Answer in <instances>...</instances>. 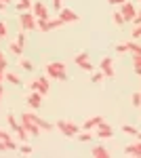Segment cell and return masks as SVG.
Segmentation results:
<instances>
[{
	"mask_svg": "<svg viewBox=\"0 0 141 158\" xmlns=\"http://www.w3.org/2000/svg\"><path fill=\"white\" fill-rule=\"evenodd\" d=\"M19 152H21V154H32V148L23 143V146H19Z\"/></svg>",
	"mask_w": 141,
	"mask_h": 158,
	"instance_id": "obj_37",
	"label": "cell"
},
{
	"mask_svg": "<svg viewBox=\"0 0 141 158\" xmlns=\"http://www.w3.org/2000/svg\"><path fill=\"white\" fill-rule=\"evenodd\" d=\"M57 129L65 135V137H78V133L82 131L76 122H72V120H57Z\"/></svg>",
	"mask_w": 141,
	"mask_h": 158,
	"instance_id": "obj_2",
	"label": "cell"
},
{
	"mask_svg": "<svg viewBox=\"0 0 141 158\" xmlns=\"http://www.w3.org/2000/svg\"><path fill=\"white\" fill-rule=\"evenodd\" d=\"M0 2H4V4H9V2H11V0H0Z\"/></svg>",
	"mask_w": 141,
	"mask_h": 158,
	"instance_id": "obj_47",
	"label": "cell"
},
{
	"mask_svg": "<svg viewBox=\"0 0 141 158\" xmlns=\"http://www.w3.org/2000/svg\"><path fill=\"white\" fill-rule=\"evenodd\" d=\"M6 68H9V61H6V59H2V61H0V74H4V72H6Z\"/></svg>",
	"mask_w": 141,
	"mask_h": 158,
	"instance_id": "obj_38",
	"label": "cell"
},
{
	"mask_svg": "<svg viewBox=\"0 0 141 158\" xmlns=\"http://www.w3.org/2000/svg\"><path fill=\"white\" fill-rule=\"evenodd\" d=\"M2 131H4V129H0V137H2Z\"/></svg>",
	"mask_w": 141,
	"mask_h": 158,
	"instance_id": "obj_50",
	"label": "cell"
},
{
	"mask_svg": "<svg viewBox=\"0 0 141 158\" xmlns=\"http://www.w3.org/2000/svg\"><path fill=\"white\" fill-rule=\"evenodd\" d=\"M101 122H103V118H101V116H93V118H89V120L84 122L80 129H82V131H91V129H97Z\"/></svg>",
	"mask_w": 141,
	"mask_h": 158,
	"instance_id": "obj_13",
	"label": "cell"
},
{
	"mask_svg": "<svg viewBox=\"0 0 141 158\" xmlns=\"http://www.w3.org/2000/svg\"><path fill=\"white\" fill-rule=\"evenodd\" d=\"M53 9L59 13L61 9H63V0H53Z\"/></svg>",
	"mask_w": 141,
	"mask_h": 158,
	"instance_id": "obj_35",
	"label": "cell"
},
{
	"mask_svg": "<svg viewBox=\"0 0 141 158\" xmlns=\"http://www.w3.org/2000/svg\"><path fill=\"white\" fill-rule=\"evenodd\" d=\"M0 152H9V146H6L4 139H0Z\"/></svg>",
	"mask_w": 141,
	"mask_h": 158,
	"instance_id": "obj_41",
	"label": "cell"
},
{
	"mask_svg": "<svg viewBox=\"0 0 141 158\" xmlns=\"http://www.w3.org/2000/svg\"><path fill=\"white\" fill-rule=\"evenodd\" d=\"M122 131H124L126 135H135V137H137V133H139V129H135L133 124H124V127H122Z\"/></svg>",
	"mask_w": 141,
	"mask_h": 158,
	"instance_id": "obj_25",
	"label": "cell"
},
{
	"mask_svg": "<svg viewBox=\"0 0 141 158\" xmlns=\"http://www.w3.org/2000/svg\"><path fill=\"white\" fill-rule=\"evenodd\" d=\"M91 137H93V135H91V131H82V133H78V139H80L82 143L91 141Z\"/></svg>",
	"mask_w": 141,
	"mask_h": 158,
	"instance_id": "obj_28",
	"label": "cell"
},
{
	"mask_svg": "<svg viewBox=\"0 0 141 158\" xmlns=\"http://www.w3.org/2000/svg\"><path fill=\"white\" fill-rule=\"evenodd\" d=\"M6 122H9V127H11L13 131H17V129H19V124H21V122H17V118H15L13 114H9V116H6Z\"/></svg>",
	"mask_w": 141,
	"mask_h": 158,
	"instance_id": "obj_22",
	"label": "cell"
},
{
	"mask_svg": "<svg viewBox=\"0 0 141 158\" xmlns=\"http://www.w3.org/2000/svg\"><path fill=\"white\" fill-rule=\"evenodd\" d=\"M84 61H89V53H86V51L78 53V55L74 57V63H76V65H80V63H84Z\"/></svg>",
	"mask_w": 141,
	"mask_h": 158,
	"instance_id": "obj_20",
	"label": "cell"
},
{
	"mask_svg": "<svg viewBox=\"0 0 141 158\" xmlns=\"http://www.w3.org/2000/svg\"><path fill=\"white\" fill-rule=\"evenodd\" d=\"M36 30H40V32H51V30H48V19H38Z\"/></svg>",
	"mask_w": 141,
	"mask_h": 158,
	"instance_id": "obj_23",
	"label": "cell"
},
{
	"mask_svg": "<svg viewBox=\"0 0 141 158\" xmlns=\"http://www.w3.org/2000/svg\"><path fill=\"white\" fill-rule=\"evenodd\" d=\"M80 68H82L84 72H93V63H91V61H84V63H80Z\"/></svg>",
	"mask_w": 141,
	"mask_h": 158,
	"instance_id": "obj_34",
	"label": "cell"
},
{
	"mask_svg": "<svg viewBox=\"0 0 141 158\" xmlns=\"http://www.w3.org/2000/svg\"><path fill=\"white\" fill-rule=\"evenodd\" d=\"M120 13H122V17H124V21H133L135 19V15H137V9H135V4L133 2H124V4H120Z\"/></svg>",
	"mask_w": 141,
	"mask_h": 158,
	"instance_id": "obj_5",
	"label": "cell"
},
{
	"mask_svg": "<svg viewBox=\"0 0 141 158\" xmlns=\"http://www.w3.org/2000/svg\"><path fill=\"white\" fill-rule=\"evenodd\" d=\"M23 116H25V118H30L32 122H36V124L42 129V131H51V129H53V124H51V122H47L44 118L36 116V114H32V112H23Z\"/></svg>",
	"mask_w": 141,
	"mask_h": 158,
	"instance_id": "obj_8",
	"label": "cell"
},
{
	"mask_svg": "<svg viewBox=\"0 0 141 158\" xmlns=\"http://www.w3.org/2000/svg\"><path fill=\"white\" fill-rule=\"evenodd\" d=\"M124 154H129V156H141V139L137 143H129V146L124 148Z\"/></svg>",
	"mask_w": 141,
	"mask_h": 158,
	"instance_id": "obj_14",
	"label": "cell"
},
{
	"mask_svg": "<svg viewBox=\"0 0 141 158\" xmlns=\"http://www.w3.org/2000/svg\"><path fill=\"white\" fill-rule=\"evenodd\" d=\"M32 13L36 15V19H51V17H48V9L42 2H34V4H32Z\"/></svg>",
	"mask_w": 141,
	"mask_h": 158,
	"instance_id": "obj_10",
	"label": "cell"
},
{
	"mask_svg": "<svg viewBox=\"0 0 141 158\" xmlns=\"http://www.w3.org/2000/svg\"><path fill=\"white\" fill-rule=\"evenodd\" d=\"M2 78H4V74H0V82H2Z\"/></svg>",
	"mask_w": 141,
	"mask_h": 158,
	"instance_id": "obj_48",
	"label": "cell"
},
{
	"mask_svg": "<svg viewBox=\"0 0 141 158\" xmlns=\"http://www.w3.org/2000/svg\"><path fill=\"white\" fill-rule=\"evenodd\" d=\"M19 25L23 27L25 32L27 30H36V25H38V19H36V15L32 11H23L19 15Z\"/></svg>",
	"mask_w": 141,
	"mask_h": 158,
	"instance_id": "obj_3",
	"label": "cell"
},
{
	"mask_svg": "<svg viewBox=\"0 0 141 158\" xmlns=\"http://www.w3.org/2000/svg\"><path fill=\"white\" fill-rule=\"evenodd\" d=\"M133 38H141V23L133 30Z\"/></svg>",
	"mask_w": 141,
	"mask_h": 158,
	"instance_id": "obj_39",
	"label": "cell"
},
{
	"mask_svg": "<svg viewBox=\"0 0 141 158\" xmlns=\"http://www.w3.org/2000/svg\"><path fill=\"white\" fill-rule=\"evenodd\" d=\"M4 78H6L11 85H21V78H19L17 74H13V72H6V74H4Z\"/></svg>",
	"mask_w": 141,
	"mask_h": 158,
	"instance_id": "obj_19",
	"label": "cell"
},
{
	"mask_svg": "<svg viewBox=\"0 0 141 158\" xmlns=\"http://www.w3.org/2000/svg\"><path fill=\"white\" fill-rule=\"evenodd\" d=\"M9 51H11L13 55H17V57H19V55H21V53H23V47H21V44H19V42H13L11 47H9Z\"/></svg>",
	"mask_w": 141,
	"mask_h": 158,
	"instance_id": "obj_21",
	"label": "cell"
},
{
	"mask_svg": "<svg viewBox=\"0 0 141 158\" xmlns=\"http://www.w3.org/2000/svg\"><path fill=\"white\" fill-rule=\"evenodd\" d=\"M99 68H101V72L106 74V78H114V76H116V70H114V61H112V57H103L101 63H99Z\"/></svg>",
	"mask_w": 141,
	"mask_h": 158,
	"instance_id": "obj_6",
	"label": "cell"
},
{
	"mask_svg": "<svg viewBox=\"0 0 141 158\" xmlns=\"http://www.w3.org/2000/svg\"><path fill=\"white\" fill-rule=\"evenodd\" d=\"M116 51H118V53H129V42H124V44H116Z\"/></svg>",
	"mask_w": 141,
	"mask_h": 158,
	"instance_id": "obj_33",
	"label": "cell"
},
{
	"mask_svg": "<svg viewBox=\"0 0 141 158\" xmlns=\"http://www.w3.org/2000/svg\"><path fill=\"white\" fill-rule=\"evenodd\" d=\"M17 42H19L21 47H25V42H27V38H25V30H21V32L17 34Z\"/></svg>",
	"mask_w": 141,
	"mask_h": 158,
	"instance_id": "obj_31",
	"label": "cell"
},
{
	"mask_svg": "<svg viewBox=\"0 0 141 158\" xmlns=\"http://www.w3.org/2000/svg\"><path fill=\"white\" fill-rule=\"evenodd\" d=\"M59 17H61L65 23H76V21L80 19V17H78V13H74L72 9H65V6L59 11Z\"/></svg>",
	"mask_w": 141,
	"mask_h": 158,
	"instance_id": "obj_11",
	"label": "cell"
},
{
	"mask_svg": "<svg viewBox=\"0 0 141 158\" xmlns=\"http://www.w3.org/2000/svg\"><path fill=\"white\" fill-rule=\"evenodd\" d=\"M112 19H114V23H116L118 27H122V25L126 23V21H124V17H122V13H120V11H114V15H112Z\"/></svg>",
	"mask_w": 141,
	"mask_h": 158,
	"instance_id": "obj_18",
	"label": "cell"
},
{
	"mask_svg": "<svg viewBox=\"0 0 141 158\" xmlns=\"http://www.w3.org/2000/svg\"><path fill=\"white\" fill-rule=\"evenodd\" d=\"M6 34H9L6 23H4V21H0V40H4V38H6Z\"/></svg>",
	"mask_w": 141,
	"mask_h": 158,
	"instance_id": "obj_32",
	"label": "cell"
},
{
	"mask_svg": "<svg viewBox=\"0 0 141 158\" xmlns=\"http://www.w3.org/2000/svg\"><path fill=\"white\" fill-rule=\"evenodd\" d=\"M97 135H99L101 139H110V137L114 135V129H112L107 122H101V124L97 127Z\"/></svg>",
	"mask_w": 141,
	"mask_h": 158,
	"instance_id": "obj_12",
	"label": "cell"
},
{
	"mask_svg": "<svg viewBox=\"0 0 141 158\" xmlns=\"http://www.w3.org/2000/svg\"><path fill=\"white\" fill-rule=\"evenodd\" d=\"M47 76L48 78H55V80H68L65 63H61V61H51L47 65Z\"/></svg>",
	"mask_w": 141,
	"mask_h": 158,
	"instance_id": "obj_1",
	"label": "cell"
},
{
	"mask_svg": "<svg viewBox=\"0 0 141 158\" xmlns=\"http://www.w3.org/2000/svg\"><path fill=\"white\" fill-rule=\"evenodd\" d=\"M129 51L133 53V55H141V44H137V42H129Z\"/></svg>",
	"mask_w": 141,
	"mask_h": 158,
	"instance_id": "obj_26",
	"label": "cell"
},
{
	"mask_svg": "<svg viewBox=\"0 0 141 158\" xmlns=\"http://www.w3.org/2000/svg\"><path fill=\"white\" fill-rule=\"evenodd\" d=\"M137 137H139V139H141V131H139V133H137Z\"/></svg>",
	"mask_w": 141,
	"mask_h": 158,
	"instance_id": "obj_49",
	"label": "cell"
},
{
	"mask_svg": "<svg viewBox=\"0 0 141 158\" xmlns=\"http://www.w3.org/2000/svg\"><path fill=\"white\" fill-rule=\"evenodd\" d=\"M133 68H141V55H133Z\"/></svg>",
	"mask_w": 141,
	"mask_h": 158,
	"instance_id": "obj_36",
	"label": "cell"
},
{
	"mask_svg": "<svg viewBox=\"0 0 141 158\" xmlns=\"http://www.w3.org/2000/svg\"><path fill=\"white\" fill-rule=\"evenodd\" d=\"M32 4H34L32 0H17V11H32Z\"/></svg>",
	"mask_w": 141,
	"mask_h": 158,
	"instance_id": "obj_16",
	"label": "cell"
},
{
	"mask_svg": "<svg viewBox=\"0 0 141 158\" xmlns=\"http://www.w3.org/2000/svg\"><path fill=\"white\" fill-rule=\"evenodd\" d=\"M15 133H17V137H19V139H23V141H27V137H30V133L23 129V124H19V129H17Z\"/></svg>",
	"mask_w": 141,
	"mask_h": 158,
	"instance_id": "obj_24",
	"label": "cell"
},
{
	"mask_svg": "<svg viewBox=\"0 0 141 158\" xmlns=\"http://www.w3.org/2000/svg\"><path fill=\"white\" fill-rule=\"evenodd\" d=\"M61 25H65V21L61 17H55V19H48V30H57Z\"/></svg>",
	"mask_w": 141,
	"mask_h": 158,
	"instance_id": "obj_17",
	"label": "cell"
},
{
	"mask_svg": "<svg viewBox=\"0 0 141 158\" xmlns=\"http://www.w3.org/2000/svg\"><path fill=\"white\" fill-rule=\"evenodd\" d=\"M91 156H93V158H107V156H110V152H107L103 146H95L93 150H91Z\"/></svg>",
	"mask_w": 141,
	"mask_h": 158,
	"instance_id": "obj_15",
	"label": "cell"
},
{
	"mask_svg": "<svg viewBox=\"0 0 141 158\" xmlns=\"http://www.w3.org/2000/svg\"><path fill=\"white\" fill-rule=\"evenodd\" d=\"M133 23H135V25H139V23H141V11H137L135 19H133Z\"/></svg>",
	"mask_w": 141,
	"mask_h": 158,
	"instance_id": "obj_42",
	"label": "cell"
},
{
	"mask_svg": "<svg viewBox=\"0 0 141 158\" xmlns=\"http://www.w3.org/2000/svg\"><path fill=\"white\" fill-rule=\"evenodd\" d=\"M4 9H6V4H4V2H0V11H4Z\"/></svg>",
	"mask_w": 141,
	"mask_h": 158,
	"instance_id": "obj_43",
	"label": "cell"
},
{
	"mask_svg": "<svg viewBox=\"0 0 141 158\" xmlns=\"http://www.w3.org/2000/svg\"><path fill=\"white\" fill-rule=\"evenodd\" d=\"M2 95H4V89H2V85H0V99H2Z\"/></svg>",
	"mask_w": 141,
	"mask_h": 158,
	"instance_id": "obj_44",
	"label": "cell"
},
{
	"mask_svg": "<svg viewBox=\"0 0 141 158\" xmlns=\"http://www.w3.org/2000/svg\"><path fill=\"white\" fill-rule=\"evenodd\" d=\"M42 97H44V95H42L40 91H32V93L27 95V106H30L32 110H38L40 106H42Z\"/></svg>",
	"mask_w": 141,
	"mask_h": 158,
	"instance_id": "obj_9",
	"label": "cell"
},
{
	"mask_svg": "<svg viewBox=\"0 0 141 158\" xmlns=\"http://www.w3.org/2000/svg\"><path fill=\"white\" fill-rule=\"evenodd\" d=\"M103 78H106V74H103V72H95L93 76H91V80H93L95 85H99V82H101Z\"/></svg>",
	"mask_w": 141,
	"mask_h": 158,
	"instance_id": "obj_30",
	"label": "cell"
},
{
	"mask_svg": "<svg viewBox=\"0 0 141 158\" xmlns=\"http://www.w3.org/2000/svg\"><path fill=\"white\" fill-rule=\"evenodd\" d=\"M2 59H4V53H2V51H0V61H2Z\"/></svg>",
	"mask_w": 141,
	"mask_h": 158,
	"instance_id": "obj_46",
	"label": "cell"
},
{
	"mask_svg": "<svg viewBox=\"0 0 141 158\" xmlns=\"http://www.w3.org/2000/svg\"><path fill=\"white\" fill-rule=\"evenodd\" d=\"M131 101H133V106H135V108H141V91H139V93H133Z\"/></svg>",
	"mask_w": 141,
	"mask_h": 158,
	"instance_id": "obj_29",
	"label": "cell"
},
{
	"mask_svg": "<svg viewBox=\"0 0 141 158\" xmlns=\"http://www.w3.org/2000/svg\"><path fill=\"white\" fill-rule=\"evenodd\" d=\"M19 65L23 68L25 72H32V70H34V63H32V61H27V59H21V61H19Z\"/></svg>",
	"mask_w": 141,
	"mask_h": 158,
	"instance_id": "obj_27",
	"label": "cell"
},
{
	"mask_svg": "<svg viewBox=\"0 0 141 158\" xmlns=\"http://www.w3.org/2000/svg\"><path fill=\"white\" fill-rule=\"evenodd\" d=\"M135 72H137V76H141V68H135Z\"/></svg>",
	"mask_w": 141,
	"mask_h": 158,
	"instance_id": "obj_45",
	"label": "cell"
},
{
	"mask_svg": "<svg viewBox=\"0 0 141 158\" xmlns=\"http://www.w3.org/2000/svg\"><path fill=\"white\" fill-rule=\"evenodd\" d=\"M30 89H32V91H40L42 95H47L48 89H51V85H48V76H47V78H44V76L34 78V80H32V85H30Z\"/></svg>",
	"mask_w": 141,
	"mask_h": 158,
	"instance_id": "obj_4",
	"label": "cell"
},
{
	"mask_svg": "<svg viewBox=\"0 0 141 158\" xmlns=\"http://www.w3.org/2000/svg\"><path fill=\"white\" fill-rule=\"evenodd\" d=\"M107 2H110L112 6H120V4H124L126 0H107Z\"/></svg>",
	"mask_w": 141,
	"mask_h": 158,
	"instance_id": "obj_40",
	"label": "cell"
},
{
	"mask_svg": "<svg viewBox=\"0 0 141 158\" xmlns=\"http://www.w3.org/2000/svg\"><path fill=\"white\" fill-rule=\"evenodd\" d=\"M19 122L23 124V129H25V131L30 133V137H38V135H40V127H38L36 122H32L30 118H25L23 114H21V120H19Z\"/></svg>",
	"mask_w": 141,
	"mask_h": 158,
	"instance_id": "obj_7",
	"label": "cell"
}]
</instances>
